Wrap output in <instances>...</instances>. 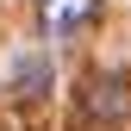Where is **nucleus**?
Masks as SVG:
<instances>
[{
	"label": "nucleus",
	"mask_w": 131,
	"mask_h": 131,
	"mask_svg": "<svg viewBox=\"0 0 131 131\" xmlns=\"http://www.w3.org/2000/svg\"><path fill=\"white\" fill-rule=\"evenodd\" d=\"M100 19V0H38V25L50 38H69V31H88Z\"/></svg>",
	"instance_id": "obj_1"
},
{
	"label": "nucleus",
	"mask_w": 131,
	"mask_h": 131,
	"mask_svg": "<svg viewBox=\"0 0 131 131\" xmlns=\"http://www.w3.org/2000/svg\"><path fill=\"white\" fill-rule=\"evenodd\" d=\"M94 112H100V119H119V112H125V75L119 69H112V75H100V81H94V100H88Z\"/></svg>",
	"instance_id": "obj_2"
}]
</instances>
